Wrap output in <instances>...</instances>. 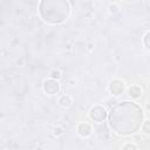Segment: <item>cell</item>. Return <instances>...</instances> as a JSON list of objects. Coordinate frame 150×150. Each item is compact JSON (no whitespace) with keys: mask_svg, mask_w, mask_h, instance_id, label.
Here are the masks:
<instances>
[{"mask_svg":"<svg viewBox=\"0 0 150 150\" xmlns=\"http://www.w3.org/2000/svg\"><path fill=\"white\" fill-rule=\"evenodd\" d=\"M42 88H43V91H45L47 95H52V96L59 94V91H60V89H61L59 81L53 80V79L45 80V81H43V84H42Z\"/></svg>","mask_w":150,"mask_h":150,"instance_id":"6da1fadb","label":"cell"},{"mask_svg":"<svg viewBox=\"0 0 150 150\" xmlns=\"http://www.w3.org/2000/svg\"><path fill=\"white\" fill-rule=\"evenodd\" d=\"M107 117V111L101 105H96L94 108L90 109V112H89V118L96 123H101L104 118Z\"/></svg>","mask_w":150,"mask_h":150,"instance_id":"7a4b0ae2","label":"cell"},{"mask_svg":"<svg viewBox=\"0 0 150 150\" xmlns=\"http://www.w3.org/2000/svg\"><path fill=\"white\" fill-rule=\"evenodd\" d=\"M108 89H109V91H110L112 95H120V94H122V93L124 91V89H125V83H124V81L116 79V80H112V81L109 83Z\"/></svg>","mask_w":150,"mask_h":150,"instance_id":"3957f363","label":"cell"},{"mask_svg":"<svg viewBox=\"0 0 150 150\" xmlns=\"http://www.w3.org/2000/svg\"><path fill=\"white\" fill-rule=\"evenodd\" d=\"M77 134L81 137H89L91 135V127H90V124H88L86 122L80 123L77 125Z\"/></svg>","mask_w":150,"mask_h":150,"instance_id":"277c9868","label":"cell"},{"mask_svg":"<svg viewBox=\"0 0 150 150\" xmlns=\"http://www.w3.org/2000/svg\"><path fill=\"white\" fill-rule=\"evenodd\" d=\"M71 103H73V97L70 96V95H62L60 98H59V104L61 105V107H64V108H67V107H69V105H71Z\"/></svg>","mask_w":150,"mask_h":150,"instance_id":"5b68a950","label":"cell"},{"mask_svg":"<svg viewBox=\"0 0 150 150\" xmlns=\"http://www.w3.org/2000/svg\"><path fill=\"white\" fill-rule=\"evenodd\" d=\"M128 93H129V95H130L132 98H138V97L142 95V89H141L138 86H131V87L128 89Z\"/></svg>","mask_w":150,"mask_h":150,"instance_id":"8992f818","label":"cell"},{"mask_svg":"<svg viewBox=\"0 0 150 150\" xmlns=\"http://www.w3.org/2000/svg\"><path fill=\"white\" fill-rule=\"evenodd\" d=\"M49 75H50V79L56 80V81H59V80L62 77V74H61V71H60L59 69H53V70L49 73Z\"/></svg>","mask_w":150,"mask_h":150,"instance_id":"52a82bcc","label":"cell"},{"mask_svg":"<svg viewBox=\"0 0 150 150\" xmlns=\"http://www.w3.org/2000/svg\"><path fill=\"white\" fill-rule=\"evenodd\" d=\"M141 129H142V131H143L144 134H148V135H149V134H150V120L143 121Z\"/></svg>","mask_w":150,"mask_h":150,"instance_id":"ba28073f","label":"cell"},{"mask_svg":"<svg viewBox=\"0 0 150 150\" xmlns=\"http://www.w3.org/2000/svg\"><path fill=\"white\" fill-rule=\"evenodd\" d=\"M122 150H138L137 145L135 143H125L122 148Z\"/></svg>","mask_w":150,"mask_h":150,"instance_id":"9c48e42d","label":"cell"},{"mask_svg":"<svg viewBox=\"0 0 150 150\" xmlns=\"http://www.w3.org/2000/svg\"><path fill=\"white\" fill-rule=\"evenodd\" d=\"M143 42H144L145 48L150 50V32H148V33L144 35V40H143Z\"/></svg>","mask_w":150,"mask_h":150,"instance_id":"30bf717a","label":"cell"},{"mask_svg":"<svg viewBox=\"0 0 150 150\" xmlns=\"http://www.w3.org/2000/svg\"><path fill=\"white\" fill-rule=\"evenodd\" d=\"M63 128H61V127H56L55 129H54V131H53V135L54 136H56V137H59V136H61V135H63Z\"/></svg>","mask_w":150,"mask_h":150,"instance_id":"8fae6325","label":"cell"},{"mask_svg":"<svg viewBox=\"0 0 150 150\" xmlns=\"http://www.w3.org/2000/svg\"><path fill=\"white\" fill-rule=\"evenodd\" d=\"M117 9H118V7H117L116 5H110V6H109V12H110L111 14L116 13V12H117Z\"/></svg>","mask_w":150,"mask_h":150,"instance_id":"7c38bea8","label":"cell"},{"mask_svg":"<svg viewBox=\"0 0 150 150\" xmlns=\"http://www.w3.org/2000/svg\"><path fill=\"white\" fill-rule=\"evenodd\" d=\"M35 150H45V149H43V148H40V146H38Z\"/></svg>","mask_w":150,"mask_h":150,"instance_id":"4fadbf2b","label":"cell"},{"mask_svg":"<svg viewBox=\"0 0 150 150\" xmlns=\"http://www.w3.org/2000/svg\"><path fill=\"white\" fill-rule=\"evenodd\" d=\"M146 108H148V109H149V110H150V104H149V103H148V104H146Z\"/></svg>","mask_w":150,"mask_h":150,"instance_id":"5bb4252c","label":"cell"}]
</instances>
